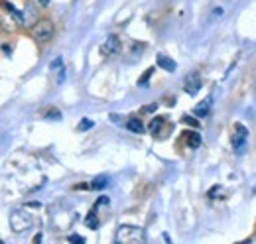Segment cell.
<instances>
[{"label": "cell", "instance_id": "9", "mask_svg": "<svg viewBox=\"0 0 256 244\" xmlns=\"http://www.w3.org/2000/svg\"><path fill=\"white\" fill-rule=\"evenodd\" d=\"M126 128L130 132H134V134H142V132H144V124H142L140 118H130V120L126 122Z\"/></svg>", "mask_w": 256, "mask_h": 244}, {"label": "cell", "instance_id": "10", "mask_svg": "<svg viewBox=\"0 0 256 244\" xmlns=\"http://www.w3.org/2000/svg\"><path fill=\"white\" fill-rule=\"evenodd\" d=\"M164 124H166V118H164V116H154V118H152V122L148 124V130H150L152 134H158Z\"/></svg>", "mask_w": 256, "mask_h": 244}, {"label": "cell", "instance_id": "20", "mask_svg": "<svg viewBox=\"0 0 256 244\" xmlns=\"http://www.w3.org/2000/svg\"><path fill=\"white\" fill-rule=\"evenodd\" d=\"M48 116H50V118H62V112H60V110H50Z\"/></svg>", "mask_w": 256, "mask_h": 244}, {"label": "cell", "instance_id": "13", "mask_svg": "<svg viewBox=\"0 0 256 244\" xmlns=\"http://www.w3.org/2000/svg\"><path fill=\"white\" fill-rule=\"evenodd\" d=\"M85 222H87V226H89V228H93V230H95V228H98V218H96L95 211H91V213L87 214Z\"/></svg>", "mask_w": 256, "mask_h": 244}, {"label": "cell", "instance_id": "19", "mask_svg": "<svg viewBox=\"0 0 256 244\" xmlns=\"http://www.w3.org/2000/svg\"><path fill=\"white\" fill-rule=\"evenodd\" d=\"M34 2H36V6H38V8H48L52 0H34Z\"/></svg>", "mask_w": 256, "mask_h": 244}, {"label": "cell", "instance_id": "3", "mask_svg": "<svg viewBox=\"0 0 256 244\" xmlns=\"http://www.w3.org/2000/svg\"><path fill=\"white\" fill-rule=\"evenodd\" d=\"M10 226H12L14 232L28 230L32 226V214L28 213V211H20V209L14 211V213L10 214Z\"/></svg>", "mask_w": 256, "mask_h": 244}, {"label": "cell", "instance_id": "14", "mask_svg": "<svg viewBox=\"0 0 256 244\" xmlns=\"http://www.w3.org/2000/svg\"><path fill=\"white\" fill-rule=\"evenodd\" d=\"M152 73H154V67H150V69H146L144 71V75L138 79V87H146V83H148V79L152 77Z\"/></svg>", "mask_w": 256, "mask_h": 244}, {"label": "cell", "instance_id": "2", "mask_svg": "<svg viewBox=\"0 0 256 244\" xmlns=\"http://www.w3.org/2000/svg\"><path fill=\"white\" fill-rule=\"evenodd\" d=\"M140 240H144V230L140 226L122 224L116 232V242H140Z\"/></svg>", "mask_w": 256, "mask_h": 244}, {"label": "cell", "instance_id": "11", "mask_svg": "<svg viewBox=\"0 0 256 244\" xmlns=\"http://www.w3.org/2000/svg\"><path fill=\"white\" fill-rule=\"evenodd\" d=\"M209 108H211V98H205L201 104L195 106V114L197 116H207L209 114Z\"/></svg>", "mask_w": 256, "mask_h": 244}, {"label": "cell", "instance_id": "16", "mask_svg": "<svg viewBox=\"0 0 256 244\" xmlns=\"http://www.w3.org/2000/svg\"><path fill=\"white\" fill-rule=\"evenodd\" d=\"M156 108H158V104L154 102V104H148V106H144V108H142L140 112H142V114H148V112H154Z\"/></svg>", "mask_w": 256, "mask_h": 244}, {"label": "cell", "instance_id": "17", "mask_svg": "<svg viewBox=\"0 0 256 244\" xmlns=\"http://www.w3.org/2000/svg\"><path fill=\"white\" fill-rule=\"evenodd\" d=\"M87 128H93V122L87 120V118H83L81 124H79V130H87Z\"/></svg>", "mask_w": 256, "mask_h": 244}, {"label": "cell", "instance_id": "12", "mask_svg": "<svg viewBox=\"0 0 256 244\" xmlns=\"http://www.w3.org/2000/svg\"><path fill=\"white\" fill-rule=\"evenodd\" d=\"M106 185H108V178H106V176H98V178H95L93 183H91V189H102V187H106Z\"/></svg>", "mask_w": 256, "mask_h": 244}, {"label": "cell", "instance_id": "5", "mask_svg": "<svg viewBox=\"0 0 256 244\" xmlns=\"http://www.w3.org/2000/svg\"><path fill=\"white\" fill-rule=\"evenodd\" d=\"M184 87H186V92L188 94H197L203 87V81H201V75L199 71H190L184 79Z\"/></svg>", "mask_w": 256, "mask_h": 244}, {"label": "cell", "instance_id": "8", "mask_svg": "<svg viewBox=\"0 0 256 244\" xmlns=\"http://www.w3.org/2000/svg\"><path fill=\"white\" fill-rule=\"evenodd\" d=\"M186 142H188L190 148L197 150V148L201 146V136H199L197 132H186Z\"/></svg>", "mask_w": 256, "mask_h": 244}, {"label": "cell", "instance_id": "6", "mask_svg": "<svg viewBox=\"0 0 256 244\" xmlns=\"http://www.w3.org/2000/svg\"><path fill=\"white\" fill-rule=\"evenodd\" d=\"M156 63H158V67H162V69L168 71V73H174V71L178 69V63L172 60L170 56H166V54H158V56H156Z\"/></svg>", "mask_w": 256, "mask_h": 244}, {"label": "cell", "instance_id": "7", "mask_svg": "<svg viewBox=\"0 0 256 244\" xmlns=\"http://www.w3.org/2000/svg\"><path fill=\"white\" fill-rule=\"evenodd\" d=\"M234 130H236V134L232 136V146L238 150V148H242V144H244V140H246V128L242 126V124H234Z\"/></svg>", "mask_w": 256, "mask_h": 244}, {"label": "cell", "instance_id": "18", "mask_svg": "<svg viewBox=\"0 0 256 244\" xmlns=\"http://www.w3.org/2000/svg\"><path fill=\"white\" fill-rule=\"evenodd\" d=\"M69 242H79V244H83V242H85V238H83V236H79V234H71V236H69Z\"/></svg>", "mask_w": 256, "mask_h": 244}, {"label": "cell", "instance_id": "4", "mask_svg": "<svg viewBox=\"0 0 256 244\" xmlns=\"http://www.w3.org/2000/svg\"><path fill=\"white\" fill-rule=\"evenodd\" d=\"M120 50H122V44H120V38L118 36H108L102 42V46H100V54L104 58H114V56L120 54Z\"/></svg>", "mask_w": 256, "mask_h": 244}, {"label": "cell", "instance_id": "1", "mask_svg": "<svg viewBox=\"0 0 256 244\" xmlns=\"http://www.w3.org/2000/svg\"><path fill=\"white\" fill-rule=\"evenodd\" d=\"M30 34H32V38L36 42L48 44L56 34V26H54V22L50 18H38L32 24V28H30Z\"/></svg>", "mask_w": 256, "mask_h": 244}, {"label": "cell", "instance_id": "15", "mask_svg": "<svg viewBox=\"0 0 256 244\" xmlns=\"http://www.w3.org/2000/svg\"><path fill=\"white\" fill-rule=\"evenodd\" d=\"M182 120L186 122V124H190V126H193V128H199V122L195 120V118H193V116H190V114H186V116H184V118H182Z\"/></svg>", "mask_w": 256, "mask_h": 244}]
</instances>
